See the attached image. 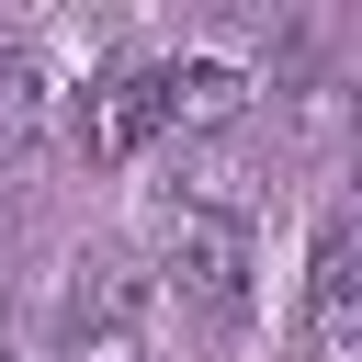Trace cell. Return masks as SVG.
<instances>
[{
  "label": "cell",
  "instance_id": "obj_1",
  "mask_svg": "<svg viewBox=\"0 0 362 362\" xmlns=\"http://www.w3.org/2000/svg\"><path fill=\"white\" fill-rule=\"evenodd\" d=\"M158 339V294L124 249H79L57 272V362H147Z\"/></svg>",
  "mask_w": 362,
  "mask_h": 362
},
{
  "label": "cell",
  "instance_id": "obj_2",
  "mask_svg": "<svg viewBox=\"0 0 362 362\" xmlns=\"http://www.w3.org/2000/svg\"><path fill=\"white\" fill-rule=\"evenodd\" d=\"M158 305L204 317V328H249V226H215V215H158V272H147Z\"/></svg>",
  "mask_w": 362,
  "mask_h": 362
},
{
  "label": "cell",
  "instance_id": "obj_3",
  "mask_svg": "<svg viewBox=\"0 0 362 362\" xmlns=\"http://www.w3.org/2000/svg\"><path fill=\"white\" fill-rule=\"evenodd\" d=\"M305 339H317V362H362V226H351V204L317 215V249H305Z\"/></svg>",
  "mask_w": 362,
  "mask_h": 362
},
{
  "label": "cell",
  "instance_id": "obj_4",
  "mask_svg": "<svg viewBox=\"0 0 362 362\" xmlns=\"http://www.w3.org/2000/svg\"><path fill=\"white\" fill-rule=\"evenodd\" d=\"M158 102H170V136L204 147V136H238V124H249L260 68L226 57V45H192V57H158Z\"/></svg>",
  "mask_w": 362,
  "mask_h": 362
},
{
  "label": "cell",
  "instance_id": "obj_5",
  "mask_svg": "<svg viewBox=\"0 0 362 362\" xmlns=\"http://www.w3.org/2000/svg\"><path fill=\"white\" fill-rule=\"evenodd\" d=\"M158 136H170L158 68H113V79H90V102L68 113V147H79L90 170H136V158H147Z\"/></svg>",
  "mask_w": 362,
  "mask_h": 362
},
{
  "label": "cell",
  "instance_id": "obj_6",
  "mask_svg": "<svg viewBox=\"0 0 362 362\" xmlns=\"http://www.w3.org/2000/svg\"><path fill=\"white\" fill-rule=\"evenodd\" d=\"M249 204H260V158H249L238 136H204V147H181V181H170V204H158V215H215V226H249Z\"/></svg>",
  "mask_w": 362,
  "mask_h": 362
},
{
  "label": "cell",
  "instance_id": "obj_7",
  "mask_svg": "<svg viewBox=\"0 0 362 362\" xmlns=\"http://www.w3.org/2000/svg\"><path fill=\"white\" fill-rule=\"evenodd\" d=\"M45 102H57V57H45L34 34H0V147H11V136H34V124H45Z\"/></svg>",
  "mask_w": 362,
  "mask_h": 362
},
{
  "label": "cell",
  "instance_id": "obj_8",
  "mask_svg": "<svg viewBox=\"0 0 362 362\" xmlns=\"http://www.w3.org/2000/svg\"><path fill=\"white\" fill-rule=\"evenodd\" d=\"M0 362H34V328H23V305L0 294Z\"/></svg>",
  "mask_w": 362,
  "mask_h": 362
},
{
  "label": "cell",
  "instance_id": "obj_9",
  "mask_svg": "<svg viewBox=\"0 0 362 362\" xmlns=\"http://www.w3.org/2000/svg\"><path fill=\"white\" fill-rule=\"evenodd\" d=\"M23 238V181H0V249Z\"/></svg>",
  "mask_w": 362,
  "mask_h": 362
}]
</instances>
